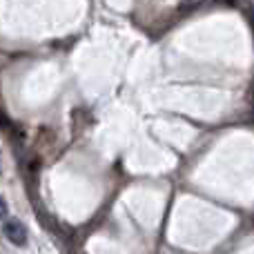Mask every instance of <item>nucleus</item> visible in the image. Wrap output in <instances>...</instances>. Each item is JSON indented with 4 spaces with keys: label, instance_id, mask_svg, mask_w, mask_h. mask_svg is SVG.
<instances>
[{
    "label": "nucleus",
    "instance_id": "f257e3e1",
    "mask_svg": "<svg viewBox=\"0 0 254 254\" xmlns=\"http://www.w3.org/2000/svg\"><path fill=\"white\" fill-rule=\"evenodd\" d=\"M2 234L13 243V246H25L27 243V230L18 219H7L2 223Z\"/></svg>",
    "mask_w": 254,
    "mask_h": 254
},
{
    "label": "nucleus",
    "instance_id": "f03ea898",
    "mask_svg": "<svg viewBox=\"0 0 254 254\" xmlns=\"http://www.w3.org/2000/svg\"><path fill=\"white\" fill-rule=\"evenodd\" d=\"M205 2H212V0H183L181 9H196V7H203Z\"/></svg>",
    "mask_w": 254,
    "mask_h": 254
},
{
    "label": "nucleus",
    "instance_id": "7ed1b4c3",
    "mask_svg": "<svg viewBox=\"0 0 254 254\" xmlns=\"http://www.w3.org/2000/svg\"><path fill=\"white\" fill-rule=\"evenodd\" d=\"M4 216H7V201L0 196V219H4Z\"/></svg>",
    "mask_w": 254,
    "mask_h": 254
}]
</instances>
